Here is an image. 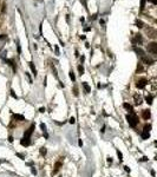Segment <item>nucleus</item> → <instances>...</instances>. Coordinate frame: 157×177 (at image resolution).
<instances>
[{
    "label": "nucleus",
    "instance_id": "nucleus-1",
    "mask_svg": "<svg viewBox=\"0 0 157 177\" xmlns=\"http://www.w3.org/2000/svg\"><path fill=\"white\" fill-rule=\"evenodd\" d=\"M126 120H128L129 125L132 126V128H136L137 124H138V117H137L136 113H129V115H126Z\"/></svg>",
    "mask_w": 157,
    "mask_h": 177
},
{
    "label": "nucleus",
    "instance_id": "nucleus-2",
    "mask_svg": "<svg viewBox=\"0 0 157 177\" xmlns=\"http://www.w3.org/2000/svg\"><path fill=\"white\" fill-rule=\"evenodd\" d=\"M148 51L152 54H157V44L156 43H151L148 45Z\"/></svg>",
    "mask_w": 157,
    "mask_h": 177
},
{
    "label": "nucleus",
    "instance_id": "nucleus-3",
    "mask_svg": "<svg viewBox=\"0 0 157 177\" xmlns=\"http://www.w3.org/2000/svg\"><path fill=\"white\" fill-rule=\"evenodd\" d=\"M147 84H148V80L143 78V79H139V80L137 81V84H136V86H137L138 89H144Z\"/></svg>",
    "mask_w": 157,
    "mask_h": 177
},
{
    "label": "nucleus",
    "instance_id": "nucleus-4",
    "mask_svg": "<svg viewBox=\"0 0 157 177\" xmlns=\"http://www.w3.org/2000/svg\"><path fill=\"white\" fill-rule=\"evenodd\" d=\"M34 131V124H32L31 126L25 131V134H24V137H26V138H31V135H32V132Z\"/></svg>",
    "mask_w": 157,
    "mask_h": 177
},
{
    "label": "nucleus",
    "instance_id": "nucleus-5",
    "mask_svg": "<svg viewBox=\"0 0 157 177\" xmlns=\"http://www.w3.org/2000/svg\"><path fill=\"white\" fill-rule=\"evenodd\" d=\"M145 32H147L148 37H150V38H156V31H155L154 29H150V27H148V29L145 30Z\"/></svg>",
    "mask_w": 157,
    "mask_h": 177
},
{
    "label": "nucleus",
    "instance_id": "nucleus-6",
    "mask_svg": "<svg viewBox=\"0 0 157 177\" xmlns=\"http://www.w3.org/2000/svg\"><path fill=\"white\" fill-rule=\"evenodd\" d=\"M142 117H143L145 120L150 119V117H151V112H150V110H143V111H142Z\"/></svg>",
    "mask_w": 157,
    "mask_h": 177
},
{
    "label": "nucleus",
    "instance_id": "nucleus-7",
    "mask_svg": "<svg viewBox=\"0 0 157 177\" xmlns=\"http://www.w3.org/2000/svg\"><path fill=\"white\" fill-rule=\"evenodd\" d=\"M142 63H144V64H148V65H151V64H154V60H151L149 57H147V56H143L142 57Z\"/></svg>",
    "mask_w": 157,
    "mask_h": 177
},
{
    "label": "nucleus",
    "instance_id": "nucleus-8",
    "mask_svg": "<svg viewBox=\"0 0 157 177\" xmlns=\"http://www.w3.org/2000/svg\"><path fill=\"white\" fill-rule=\"evenodd\" d=\"M20 144H21V145H24V146H27V145H30V138L23 137V138H21V141H20Z\"/></svg>",
    "mask_w": 157,
    "mask_h": 177
},
{
    "label": "nucleus",
    "instance_id": "nucleus-9",
    "mask_svg": "<svg viewBox=\"0 0 157 177\" xmlns=\"http://www.w3.org/2000/svg\"><path fill=\"white\" fill-rule=\"evenodd\" d=\"M133 43H139V44H142V41H143V39H142V35L139 34V33H137V34L135 35V39L132 40Z\"/></svg>",
    "mask_w": 157,
    "mask_h": 177
},
{
    "label": "nucleus",
    "instance_id": "nucleus-10",
    "mask_svg": "<svg viewBox=\"0 0 157 177\" xmlns=\"http://www.w3.org/2000/svg\"><path fill=\"white\" fill-rule=\"evenodd\" d=\"M13 117H14L15 119L20 120V122H24V120H26V119H25V117H24L23 115H19V113H14V115H13Z\"/></svg>",
    "mask_w": 157,
    "mask_h": 177
},
{
    "label": "nucleus",
    "instance_id": "nucleus-11",
    "mask_svg": "<svg viewBox=\"0 0 157 177\" xmlns=\"http://www.w3.org/2000/svg\"><path fill=\"white\" fill-rule=\"evenodd\" d=\"M123 106L125 107V109L128 110V111H129V113H135V111H133L132 106L130 105V104H128V103H124V104H123Z\"/></svg>",
    "mask_w": 157,
    "mask_h": 177
},
{
    "label": "nucleus",
    "instance_id": "nucleus-12",
    "mask_svg": "<svg viewBox=\"0 0 157 177\" xmlns=\"http://www.w3.org/2000/svg\"><path fill=\"white\" fill-rule=\"evenodd\" d=\"M145 100H147V103H148V104H152L154 96H152V95H148V96L145 97Z\"/></svg>",
    "mask_w": 157,
    "mask_h": 177
},
{
    "label": "nucleus",
    "instance_id": "nucleus-13",
    "mask_svg": "<svg viewBox=\"0 0 157 177\" xmlns=\"http://www.w3.org/2000/svg\"><path fill=\"white\" fill-rule=\"evenodd\" d=\"M60 167H62V162H57V163H56V165H54V171H53V175L58 172V170L60 169Z\"/></svg>",
    "mask_w": 157,
    "mask_h": 177
},
{
    "label": "nucleus",
    "instance_id": "nucleus-14",
    "mask_svg": "<svg viewBox=\"0 0 157 177\" xmlns=\"http://www.w3.org/2000/svg\"><path fill=\"white\" fill-rule=\"evenodd\" d=\"M83 87L85 89V92H86V93L91 92V87L89 86V84H88V83H85V81H84V83H83Z\"/></svg>",
    "mask_w": 157,
    "mask_h": 177
},
{
    "label": "nucleus",
    "instance_id": "nucleus-15",
    "mask_svg": "<svg viewBox=\"0 0 157 177\" xmlns=\"http://www.w3.org/2000/svg\"><path fill=\"white\" fill-rule=\"evenodd\" d=\"M150 130H151V124H145L144 129H143V132H149Z\"/></svg>",
    "mask_w": 157,
    "mask_h": 177
},
{
    "label": "nucleus",
    "instance_id": "nucleus-16",
    "mask_svg": "<svg viewBox=\"0 0 157 177\" xmlns=\"http://www.w3.org/2000/svg\"><path fill=\"white\" fill-rule=\"evenodd\" d=\"M135 104H136V105H139V104H142V98H141V97H137V96H135Z\"/></svg>",
    "mask_w": 157,
    "mask_h": 177
},
{
    "label": "nucleus",
    "instance_id": "nucleus-17",
    "mask_svg": "<svg viewBox=\"0 0 157 177\" xmlns=\"http://www.w3.org/2000/svg\"><path fill=\"white\" fill-rule=\"evenodd\" d=\"M136 25H137V27H139V29H142V27L144 26V24H143L142 20H136Z\"/></svg>",
    "mask_w": 157,
    "mask_h": 177
},
{
    "label": "nucleus",
    "instance_id": "nucleus-18",
    "mask_svg": "<svg viewBox=\"0 0 157 177\" xmlns=\"http://www.w3.org/2000/svg\"><path fill=\"white\" fill-rule=\"evenodd\" d=\"M150 137V134L149 132H142V138L143 139H148Z\"/></svg>",
    "mask_w": 157,
    "mask_h": 177
},
{
    "label": "nucleus",
    "instance_id": "nucleus-19",
    "mask_svg": "<svg viewBox=\"0 0 157 177\" xmlns=\"http://www.w3.org/2000/svg\"><path fill=\"white\" fill-rule=\"evenodd\" d=\"M30 67H31L33 74H34V76H37V70H35V67H34V65H33V63H32V62L30 63Z\"/></svg>",
    "mask_w": 157,
    "mask_h": 177
},
{
    "label": "nucleus",
    "instance_id": "nucleus-20",
    "mask_svg": "<svg viewBox=\"0 0 157 177\" xmlns=\"http://www.w3.org/2000/svg\"><path fill=\"white\" fill-rule=\"evenodd\" d=\"M135 51H136V53H138L141 57H143V56H144V51H142L141 48H135Z\"/></svg>",
    "mask_w": 157,
    "mask_h": 177
},
{
    "label": "nucleus",
    "instance_id": "nucleus-21",
    "mask_svg": "<svg viewBox=\"0 0 157 177\" xmlns=\"http://www.w3.org/2000/svg\"><path fill=\"white\" fill-rule=\"evenodd\" d=\"M70 78L74 81L76 80V76H74V73H73V71H70Z\"/></svg>",
    "mask_w": 157,
    "mask_h": 177
},
{
    "label": "nucleus",
    "instance_id": "nucleus-22",
    "mask_svg": "<svg viewBox=\"0 0 157 177\" xmlns=\"http://www.w3.org/2000/svg\"><path fill=\"white\" fill-rule=\"evenodd\" d=\"M142 71H143L142 64H138V66H137V73H139V72H142Z\"/></svg>",
    "mask_w": 157,
    "mask_h": 177
},
{
    "label": "nucleus",
    "instance_id": "nucleus-23",
    "mask_svg": "<svg viewBox=\"0 0 157 177\" xmlns=\"http://www.w3.org/2000/svg\"><path fill=\"white\" fill-rule=\"evenodd\" d=\"M78 71H79L80 74H83V73H84V67H83L82 65H79V66H78Z\"/></svg>",
    "mask_w": 157,
    "mask_h": 177
},
{
    "label": "nucleus",
    "instance_id": "nucleus-24",
    "mask_svg": "<svg viewBox=\"0 0 157 177\" xmlns=\"http://www.w3.org/2000/svg\"><path fill=\"white\" fill-rule=\"evenodd\" d=\"M40 153L45 156V155H46V149H45V148H41V149H40Z\"/></svg>",
    "mask_w": 157,
    "mask_h": 177
},
{
    "label": "nucleus",
    "instance_id": "nucleus-25",
    "mask_svg": "<svg viewBox=\"0 0 157 177\" xmlns=\"http://www.w3.org/2000/svg\"><path fill=\"white\" fill-rule=\"evenodd\" d=\"M69 122H70V124H74V122H76V119H74V117H71V118L69 119Z\"/></svg>",
    "mask_w": 157,
    "mask_h": 177
},
{
    "label": "nucleus",
    "instance_id": "nucleus-26",
    "mask_svg": "<svg viewBox=\"0 0 157 177\" xmlns=\"http://www.w3.org/2000/svg\"><path fill=\"white\" fill-rule=\"evenodd\" d=\"M73 93H74V96H78V90H77V86H74V87H73Z\"/></svg>",
    "mask_w": 157,
    "mask_h": 177
},
{
    "label": "nucleus",
    "instance_id": "nucleus-27",
    "mask_svg": "<svg viewBox=\"0 0 157 177\" xmlns=\"http://www.w3.org/2000/svg\"><path fill=\"white\" fill-rule=\"evenodd\" d=\"M40 128H41V130H43V132H45V131H46V130H45V129H46V126H45V124H41V125H40Z\"/></svg>",
    "mask_w": 157,
    "mask_h": 177
},
{
    "label": "nucleus",
    "instance_id": "nucleus-28",
    "mask_svg": "<svg viewBox=\"0 0 157 177\" xmlns=\"http://www.w3.org/2000/svg\"><path fill=\"white\" fill-rule=\"evenodd\" d=\"M117 155H118V157H119V159L122 161V159H123V158H122V157H123V156H122V152H119V151H117Z\"/></svg>",
    "mask_w": 157,
    "mask_h": 177
},
{
    "label": "nucleus",
    "instance_id": "nucleus-29",
    "mask_svg": "<svg viewBox=\"0 0 157 177\" xmlns=\"http://www.w3.org/2000/svg\"><path fill=\"white\" fill-rule=\"evenodd\" d=\"M11 95H12V97H14V98H15V99H17V98H18V97H17V95H15V93H14V92H13V91H11Z\"/></svg>",
    "mask_w": 157,
    "mask_h": 177
},
{
    "label": "nucleus",
    "instance_id": "nucleus-30",
    "mask_svg": "<svg viewBox=\"0 0 157 177\" xmlns=\"http://www.w3.org/2000/svg\"><path fill=\"white\" fill-rule=\"evenodd\" d=\"M39 111H40V112H45V107H40Z\"/></svg>",
    "mask_w": 157,
    "mask_h": 177
},
{
    "label": "nucleus",
    "instance_id": "nucleus-31",
    "mask_svg": "<svg viewBox=\"0 0 157 177\" xmlns=\"http://www.w3.org/2000/svg\"><path fill=\"white\" fill-rule=\"evenodd\" d=\"M124 169H125V171H128V172H130V169H129L128 167H124Z\"/></svg>",
    "mask_w": 157,
    "mask_h": 177
},
{
    "label": "nucleus",
    "instance_id": "nucleus-32",
    "mask_svg": "<svg viewBox=\"0 0 157 177\" xmlns=\"http://www.w3.org/2000/svg\"><path fill=\"white\" fill-rule=\"evenodd\" d=\"M150 1H151L152 4H157V0H150Z\"/></svg>",
    "mask_w": 157,
    "mask_h": 177
}]
</instances>
